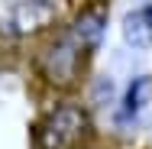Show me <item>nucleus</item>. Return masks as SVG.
<instances>
[{"label": "nucleus", "instance_id": "7ed1b4c3", "mask_svg": "<svg viewBox=\"0 0 152 149\" xmlns=\"http://www.w3.org/2000/svg\"><path fill=\"white\" fill-rule=\"evenodd\" d=\"M61 16V0H3L0 3V32L10 39H29L52 29Z\"/></svg>", "mask_w": 152, "mask_h": 149}, {"label": "nucleus", "instance_id": "f257e3e1", "mask_svg": "<svg viewBox=\"0 0 152 149\" xmlns=\"http://www.w3.org/2000/svg\"><path fill=\"white\" fill-rule=\"evenodd\" d=\"M94 133L91 114L78 101H61L49 107L32 123V146L36 149H84V139Z\"/></svg>", "mask_w": 152, "mask_h": 149}, {"label": "nucleus", "instance_id": "39448f33", "mask_svg": "<svg viewBox=\"0 0 152 149\" xmlns=\"http://www.w3.org/2000/svg\"><path fill=\"white\" fill-rule=\"evenodd\" d=\"M149 97H152V78L149 75L133 78V81L126 84V91H123L120 104H117V126H133L136 120L142 117Z\"/></svg>", "mask_w": 152, "mask_h": 149}, {"label": "nucleus", "instance_id": "20e7f679", "mask_svg": "<svg viewBox=\"0 0 152 149\" xmlns=\"http://www.w3.org/2000/svg\"><path fill=\"white\" fill-rule=\"evenodd\" d=\"M107 20H110L107 0H91V3H84L78 10V16L71 20V26H65V29L75 36V42H81L94 55L97 46H100V39H104V32H107Z\"/></svg>", "mask_w": 152, "mask_h": 149}, {"label": "nucleus", "instance_id": "423d86ee", "mask_svg": "<svg viewBox=\"0 0 152 149\" xmlns=\"http://www.w3.org/2000/svg\"><path fill=\"white\" fill-rule=\"evenodd\" d=\"M120 36H123V42H126L129 49H136V52H146V49H149L152 46V3L136 7V10H129V13L123 16Z\"/></svg>", "mask_w": 152, "mask_h": 149}, {"label": "nucleus", "instance_id": "f03ea898", "mask_svg": "<svg viewBox=\"0 0 152 149\" xmlns=\"http://www.w3.org/2000/svg\"><path fill=\"white\" fill-rule=\"evenodd\" d=\"M88 59H91V52L81 46V42H75V36L68 29H61L39 55H36V71H39V78L45 81V84H52V88H75L78 81H81V75H84V68H88Z\"/></svg>", "mask_w": 152, "mask_h": 149}]
</instances>
